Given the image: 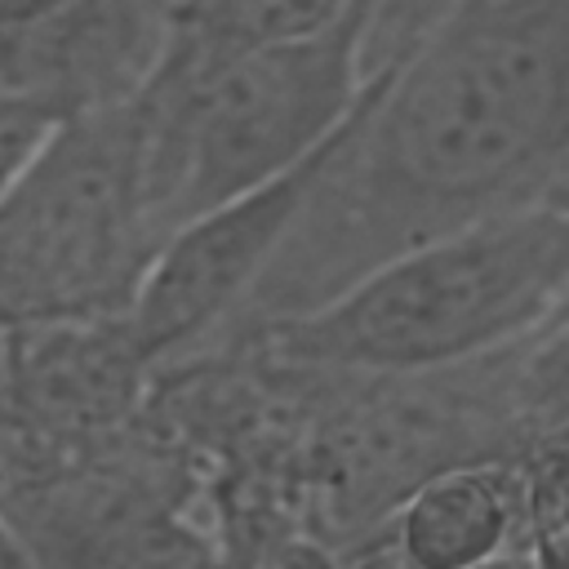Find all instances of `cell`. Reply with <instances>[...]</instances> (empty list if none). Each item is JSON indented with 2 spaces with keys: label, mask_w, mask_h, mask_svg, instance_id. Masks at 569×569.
<instances>
[{
  "label": "cell",
  "mask_w": 569,
  "mask_h": 569,
  "mask_svg": "<svg viewBox=\"0 0 569 569\" xmlns=\"http://www.w3.org/2000/svg\"><path fill=\"white\" fill-rule=\"evenodd\" d=\"M569 187V0H458L329 156L236 329L338 298L373 267Z\"/></svg>",
  "instance_id": "cell-1"
},
{
  "label": "cell",
  "mask_w": 569,
  "mask_h": 569,
  "mask_svg": "<svg viewBox=\"0 0 569 569\" xmlns=\"http://www.w3.org/2000/svg\"><path fill=\"white\" fill-rule=\"evenodd\" d=\"M569 325V187L436 236L338 298L240 329L307 373L413 378L511 356Z\"/></svg>",
  "instance_id": "cell-2"
},
{
  "label": "cell",
  "mask_w": 569,
  "mask_h": 569,
  "mask_svg": "<svg viewBox=\"0 0 569 569\" xmlns=\"http://www.w3.org/2000/svg\"><path fill=\"white\" fill-rule=\"evenodd\" d=\"M369 84L360 4L320 36L267 44L196 76L151 71L133 102L160 236L169 240L311 160L356 120Z\"/></svg>",
  "instance_id": "cell-3"
},
{
  "label": "cell",
  "mask_w": 569,
  "mask_h": 569,
  "mask_svg": "<svg viewBox=\"0 0 569 569\" xmlns=\"http://www.w3.org/2000/svg\"><path fill=\"white\" fill-rule=\"evenodd\" d=\"M160 244L133 93L76 111L0 191V325L116 320Z\"/></svg>",
  "instance_id": "cell-4"
},
{
  "label": "cell",
  "mask_w": 569,
  "mask_h": 569,
  "mask_svg": "<svg viewBox=\"0 0 569 569\" xmlns=\"http://www.w3.org/2000/svg\"><path fill=\"white\" fill-rule=\"evenodd\" d=\"M342 133L298 169L178 227L160 244V253L151 258L138 284L133 307L124 311L129 342L151 373L160 365H173L178 356L200 351L218 329L244 316L253 289L271 271L289 231L298 227Z\"/></svg>",
  "instance_id": "cell-5"
},
{
  "label": "cell",
  "mask_w": 569,
  "mask_h": 569,
  "mask_svg": "<svg viewBox=\"0 0 569 569\" xmlns=\"http://www.w3.org/2000/svg\"><path fill=\"white\" fill-rule=\"evenodd\" d=\"M382 547L400 569H498L533 551L529 476L516 458L453 462L405 493Z\"/></svg>",
  "instance_id": "cell-6"
},
{
  "label": "cell",
  "mask_w": 569,
  "mask_h": 569,
  "mask_svg": "<svg viewBox=\"0 0 569 569\" xmlns=\"http://www.w3.org/2000/svg\"><path fill=\"white\" fill-rule=\"evenodd\" d=\"M356 4L360 0H169L164 44L151 71L196 76L267 44L320 36Z\"/></svg>",
  "instance_id": "cell-7"
},
{
  "label": "cell",
  "mask_w": 569,
  "mask_h": 569,
  "mask_svg": "<svg viewBox=\"0 0 569 569\" xmlns=\"http://www.w3.org/2000/svg\"><path fill=\"white\" fill-rule=\"evenodd\" d=\"M62 120L67 116H58L49 102L0 80V191L27 169V160L49 142V133Z\"/></svg>",
  "instance_id": "cell-8"
},
{
  "label": "cell",
  "mask_w": 569,
  "mask_h": 569,
  "mask_svg": "<svg viewBox=\"0 0 569 569\" xmlns=\"http://www.w3.org/2000/svg\"><path fill=\"white\" fill-rule=\"evenodd\" d=\"M18 551H22V538L13 533L9 516H4V498H0V560H4V556H18Z\"/></svg>",
  "instance_id": "cell-9"
}]
</instances>
